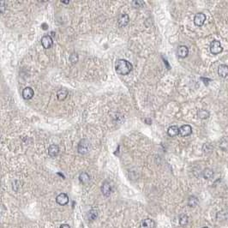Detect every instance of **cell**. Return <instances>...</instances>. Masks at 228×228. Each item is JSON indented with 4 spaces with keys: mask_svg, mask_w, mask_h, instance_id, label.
<instances>
[{
    "mask_svg": "<svg viewBox=\"0 0 228 228\" xmlns=\"http://www.w3.org/2000/svg\"><path fill=\"white\" fill-rule=\"evenodd\" d=\"M133 66L131 63H130L125 59H118L115 64V70L118 75L126 76L131 72Z\"/></svg>",
    "mask_w": 228,
    "mask_h": 228,
    "instance_id": "cell-1",
    "label": "cell"
},
{
    "mask_svg": "<svg viewBox=\"0 0 228 228\" xmlns=\"http://www.w3.org/2000/svg\"><path fill=\"white\" fill-rule=\"evenodd\" d=\"M90 149V142L89 140L82 139L78 143L77 150L80 155H86Z\"/></svg>",
    "mask_w": 228,
    "mask_h": 228,
    "instance_id": "cell-2",
    "label": "cell"
},
{
    "mask_svg": "<svg viewBox=\"0 0 228 228\" xmlns=\"http://www.w3.org/2000/svg\"><path fill=\"white\" fill-rule=\"evenodd\" d=\"M223 51L222 46H221V44L219 40H213L210 44V52H211L212 54H219L220 53Z\"/></svg>",
    "mask_w": 228,
    "mask_h": 228,
    "instance_id": "cell-3",
    "label": "cell"
},
{
    "mask_svg": "<svg viewBox=\"0 0 228 228\" xmlns=\"http://www.w3.org/2000/svg\"><path fill=\"white\" fill-rule=\"evenodd\" d=\"M205 21H206V16L203 13H197L194 17V23L197 27L202 26L204 24Z\"/></svg>",
    "mask_w": 228,
    "mask_h": 228,
    "instance_id": "cell-4",
    "label": "cell"
},
{
    "mask_svg": "<svg viewBox=\"0 0 228 228\" xmlns=\"http://www.w3.org/2000/svg\"><path fill=\"white\" fill-rule=\"evenodd\" d=\"M191 133H192V128L189 124H184L179 128V135L181 136H184V137L189 136V135H191Z\"/></svg>",
    "mask_w": 228,
    "mask_h": 228,
    "instance_id": "cell-5",
    "label": "cell"
},
{
    "mask_svg": "<svg viewBox=\"0 0 228 228\" xmlns=\"http://www.w3.org/2000/svg\"><path fill=\"white\" fill-rule=\"evenodd\" d=\"M53 44V40L52 38L51 37L50 35H45L42 37L41 39V45L44 47L45 49H48L52 47V45Z\"/></svg>",
    "mask_w": 228,
    "mask_h": 228,
    "instance_id": "cell-6",
    "label": "cell"
},
{
    "mask_svg": "<svg viewBox=\"0 0 228 228\" xmlns=\"http://www.w3.org/2000/svg\"><path fill=\"white\" fill-rule=\"evenodd\" d=\"M56 201L58 204H59L61 206H64L69 202V196L64 193H61L56 197Z\"/></svg>",
    "mask_w": 228,
    "mask_h": 228,
    "instance_id": "cell-7",
    "label": "cell"
},
{
    "mask_svg": "<svg viewBox=\"0 0 228 228\" xmlns=\"http://www.w3.org/2000/svg\"><path fill=\"white\" fill-rule=\"evenodd\" d=\"M177 54L179 58H186L189 54V49L186 45H180L178 46V51H177Z\"/></svg>",
    "mask_w": 228,
    "mask_h": 228,
    "instance_id": "cell-8",
    "label": "cell"
},
{
    "mask_svg": "<svg viewBox=\"0 0 228 228\" xmlns=\"http://www.w3.org/2000/svg\"><path fill=\"white\" fill-rule=\"evenodd\" d=\"M34 95L33 89H31L30 87H27L22 90V97L25 100H31Z\"/></svg>",
    "mask_w": 228,
    "mask_h": 228,
    "instance_id": "cell-9",
    "label": "cell"
},
{
    "mask_svg": "<svg viewBox=\"0 0 228 228\" xmlns=\"http://www.w3.org/2000/svg\"><path fill=\"white\" fill-rule=\"evenodd\" d=\"M101 191L103 195L105 196H109L111 193V186L110 183L108 182H104L102 186H101Z\"/></svg>",
    "mask_w": 228,
    "mask_h": 228,
    "instance_id": "cell-10",
    "label": "cell"
},
{
    "mask_svg": "<svg viewBox=\"0 0 228 228\" xmlns=\"http://www.w3.org/2000/svg\"><path fill=\"white\" fill-rule=\"evenodd\" d=\"M155 222L151 219H145L141 222V228H155Z\"/></svg>",
    "mask_w": 228,
    "mask_h": 228,
    "instance_id": "cell-11",
    "label": "cell"
},
{
    "mask_svg": "<svg viewBox=\"0 0 228 228\" xmlns=\"http://www.w3.org/2000/svg\"><path fill=\"white\" fill-rule=\"evenodd\" d=\"M218 74L220 77H226L228 76V66L226 64H220L218 68Z\"/></svg>",
    "mask_w": 228,
    "mask_h": 228,
    "instance_id": "cell-12",
    "label": "cell"
},
{
    "mask_svg": "<svg viewBox=\"0 0 228 228\" xmlns=\"http://www.w3.org/2000/svg\"><path fill=\"white\" fill-rule=\"evenodd\" d=\"M58 153H59V148H58V145L52 144L49 147V148H48V155H49L50 157L54 158V157H56V156L58 155Z\"/></svg>",
    "mask_w": 228,
    "mask_h": 228,
    "instance_id": "cell-13",
    "label": "cell"
},
{
    "mask_svg": "<svg viewBox=\"0 0 228 228\" xmlns=\"http://www.w3.org/2000/svg\"><path fill=\"white\" fill-rule=\"evenodd\" d=\"M130 22V17L127 14H122L118 18V25L120 27H125Z\"/></svg>",
    "mask_w": 228,
    "mask_h": 228,
    "instance_id": "cell-14",
    "label": "cell"
},
{
    "mask_svg": "<svg viewBox=\"0 0 228 228\" xmlns=\"http://www.w3.org/2000/svg\"><path fill=\"white\" fill-rule=\"evenodd\" d=\"M68 90L66 89H61L60 90H58V93H57V98H58V100H64L67 98V96H68Z\"/></svg>",
    "mask_w": 228,
    "mask_h": 228,
    "instance_id": "cell-15",
    "label": "cell"
},
{
    "mask_svg": "<svg viewBox=\"0 0 228 228\" xmlns=\"http://www.w3.org/2000/svg\"><path fill=\"white\" fill-rule=\"evenodd\" d=\"M167 134L169 136H172V137L177 136L178 135H179V128L176 125H173L167 130Z\"/></svg>",
    "mask_w": 228,
    "mask_h": 228,
    "instance_id": "cell-16",
    "label": "cell"
},
{
    "mask_svg": "<svg viewBox=\"0 0 228 228\" xmlns=\"http://www.w3.org/2000/svg\"><path fill=\"white\" fill-rule=\"evenodd\" d=\"M98 215H99V212H98V210L95 209V208H93V209H91V210L89 212V214H88V219H89L90 221H94V220H95L98 218Z\"/></svg>",
    "mask_w": 228,
    "mask_h": 228,
    "instance_id": "cell-17",
    "label": "cell"
},
{
    "mask_svg": "<svg viewBox=\"0 0 228 228\" xmlns=\"http://www.w3.org/2000/svg\"><path fill=\"white\" fill-rule=\"evenodd\" d=\"M197 116L201 119H206L208 117H209L210 114H209V111H207L205 109H200L197 111Z\"/></svg>",
    "mask_w": 228,
    "mask_h": 228,
    "instance_id": "cell-18",
    "label": "cell"
},
{
    "mask_svg": "<svg viewBox=\"0 0 228 228\" xmlns=\"http://www.w3.org/2000/svg\"><path fill=\"white\" fill-rule=\"evenodd\" d=\"M79 179H80V181L83 183V184H88L89 182V180H90V177H89V175L88 173H83L80 174V176H79Z\"/></svg>",
    "mask_w": 228,
    "mask_h": 228,
    "instance_id": "cell-19",
    "label": "cell"
},
{
    "mask_svg": "<svg viewBox=\"0 0 228 228\" xmlns=\"http://www.w3.org/2000/svg\"><path fill=\"white\" fill-rule=\"evenodd\" d=\"M188 221H189V218L186 214H181L179 216V224L182 226H185L188 224Z\"/></svg>",
    "mask_w": 228,
    "mask_h": 228,
    "instance_id": "cell-20",
    "label": "cell"
},
{
    "mask_svg": "<svg viewBox=\"0 0 228 228\" xmlns=\"http://www.w3.org/2000/svg\"><path fill=\"white\" fill-rule=\"evenodd\" d=\"M198 204V199L195 197V196H190L189 198V200H188V205L189 207H191V208H194L196 205Z\"/></svg>",
    "mask_w": 228,
    "mask_h": 228,
    "instance_id": "cell-21",
    "label": "cell"
},
{
    "mask_svg": "<svg viewBox=\"0 0 228 228\" xmlns=\"http://www.w3.org/2000/svg\"><path fill=\"white\" fill-rule=\"evenodd\" d=\"M214 176V172L212 171L211 169L209 168H207L203 171V177L206 179H210Z\"/></svg>",
    "mask_w": 228,
    "mask_h": 228,
    "instance_id": "cell-22",
    "label": "cell"
},
{
    "mask_svg": "<svg viewBox=\"0 0 228 228\" xmlns=\"http://www.w3.org/2000/svg\"><path fill=\"white\" fill-rule=\"evenodd\" d=\"M132 5L135 8H142V7H143L144 5V2L143 1H139V0H137V1H133L132 2Z\"/></svg>",
    "mask_w": 228,
    "mask_h": 228,
    "instance_id": "cell-23",
    "label": "cell"
},
{
    "mask_svg": "<svg viewBox=\"0 0 228 228\" xmlns=\"http://www.w3.org/2000/svg\"><path fill=\"white\" fill-rule=\"evenodd\" d=\"M70 60L71 61V63H72V64H76V63L78 61L77 54V53H72V54L70 55Z\"/></svg>",
    "mask_w": 228,
    "mask_h": 228,
    "instance_id": "cell-24",
    "label": "cell"
},
{
    "mask_svg": "<svg viewBox=\"0 0 228 228\" xmlns=\"http://www.w3.org/2000/svg\"><path fill=\"white\" fill-rule=\"evenodd\" d=\"M5 2H1L0 3V11H1V13H4L5 12Z\"/></svg>",
    "mask_w": 228,
    "mask_h": 228,
    "instance_id": "cell-25",
    "label": "cell"
},
{
    "mask_svg": "<svg viewBox=\"0 0 228 228\" xmlns=\"http://www.w3.org/2000/svg\"><path fill=\"white\" fill-rule=\"evenodd\" d=\"M59 228H70V226L69 225H67V224H63L60 226V227Z\"/></svg>",
    "mask_w": 228,
    "mask_h": 228,
    "instance_id": "cell-26",
    "label": "cell"
},
{
    "mask_svg": "<svg viewBox=\"0 0 228 228\" xmlns=\"http://www.w3.org/2000/svg\"><path fill=\"white\" fill-rule=\"evenodd\" d=\"M145 122H146V123H148V124H151L152 120H151L150 118H146V119H145Z\"/></svg>",
    "mask_w": 228,
    "mask_h": 228,
    "instance_id": "cell-27",
    "label": "cell"
},
{
    "mask_svg": "<svg viewBox=\"0 0 228 228\" xmlns=\"http://www.w3.org/2000/svg\"><path fill=\"white\" fill-rule=\"evenodd\" d=\"M62 3H64V4H67V5H68L70 2H69V1H62Z\"/></svg>",
    "mask_w": 228,
    "mask_h": 228,
    "instance_id": "cell-28",
    "label": "cell"
},
{
    "mask_svg": "<svg viewBox=\"0 0 228 228\" xmlns=\"http://www.w3.org/2000/svg\"><path fill=\"white\" fill-rule=\"evenodd\" d=\"M202 228H208V227H202Z\"/></svg>",
    "mask_w": 228,
    "mask_h": 228,
    "instance_id": "cell-29",
    "label": "cell"
}]
</instances>
